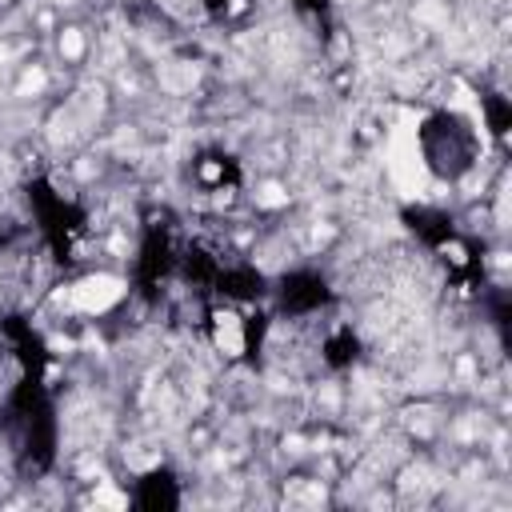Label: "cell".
I'll return each instance as SVG.
<instances>
[{"label": "cell", "instance_id": "cell-1", "mask_svg": "<svg viewBox=\"0 0 512 512\" xmlns=\"http://www.w3.org/2000/svg\"><path fill=\"white\" fill-rule=\"evenodd\" d=\"M120 292H125V285H120L116 276H88L84 285H77L72 301H77L84 312H104L109 304L120 301Z\"/></svg>", "mask_w": 512, "mask_h": 512}, {"label": "cell", "instance_id": "cell-2", "mask_svg": "<svg viewBox=\"0 0 512 512\" xmlns=\"http://www.w3.org/2000/svg\"><path fill=\"white\" fill-rule=\"evenodd\" d=\"M61 48L68 52V56H80V36H77V29H68L61 36Z\"/></svg>", "mask_w": 512, "mask_h": 512}]
</instances>
